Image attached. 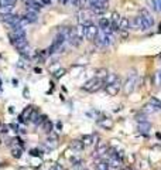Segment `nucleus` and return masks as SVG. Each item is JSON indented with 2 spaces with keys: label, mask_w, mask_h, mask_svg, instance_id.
I'll return each mask as SVG.
<instances>
[{
  "label": "nucleus",
  "mask_w": 161,
  "mask_h": 170,
  "mask_svg": "<svg viewBox=\"0 0 161 170\" xmlns=\"http://www.w3.org/2000/svg\"><path fill=\"white\" fill-rule=\"evenodd\" d=\"M105 84V81H102V79H98V78H91V79H88V81L84 84V87H82V89L84 91H86V92H98L99 89L102 88V85Z\"/></svg>",
  "instance_id": "obj_1"
},
{
  "label": "nucleus",
  "mask_w": 161,
  "mask_h": 170,
  "mask_svg": "<svg viewBox=\"0 0 161 170\" xmlns=\"http://www.w3.org/2000/svg\"><path fill=\"white\" fill-rule=\"evenodd\" d=\"M20 20H21V16L13 14V13H9V14H2V21L4 23V26H7L9 29H13V27L18 26L20 24Z\"/></svg>",
  "instance_id": "obj_2"
},
{
  "label": "nucleus",
  "mask_w": 161,
  "mask_h": 170,
  "mask_svg": "<svg viewBox=\"0 0 161 170\" xmlns=\"http://www.w3.org/2000/svg\"><path fill=\"white\" fill-rule=\"evenodd\" d=\"M150 24L146 21V20L141 17V16H136L130 20V29H134V30H143V31H147L150 29Z\"/></svg>",
  "instance_id": "obj_3"
},
{
  "label": "nucleus",
  "mask_w": 161,
  "mask_h": 170,
  "mask_svg": "<svg viewBox=\"0 0 161 170\" xmlns=\"http://www.w3.org/2000/svg\"><path fill=\"white\" fill-rule=\"evenodd\" d=\"M136 78H137V74H136V71H134V70L130 71V72H129L127 81H126L125 85H123V91H125V95H130V94L134 91Z\"/></svg>",
  "instance_id": "obj_4"
},
{
  "label": "nucleus",
  "mask_w": 161,
  "mask_h": 170,
  "mask_svg": "<svg viewBox=\"0 0 161 170\" xmlns=\"http://www.w3.org/2000/svg\"><path fill=\"white\" fill-rule=\"evenodd\" d=\"M107 6H109V2H98V0L89 4L91 10L93 11L95 14H103V13L106 11Z\"/></svg>",
  "instance_id": "obj_5"
},
{
  "label": "nucleus",
  "mask_w": 161,
  "mask_h": 170,
  "mask_svg": "<svg viewBox=\"0 0 161 170\" xmlns=\"http://www.w3.org/2000/svg\"><path fill=\"white\" fill-rule=\"evenodd\" d=\"M99 34V29L95 24H91L89 27H85V38L89 41H95L96 36Z\"/></svg>",
  "instance_id": "obj_6"
},
{
  "label": "nucleus",
  "mask_w": 161,
  "mask_h": 170,
  "mask_svg": "<svg viewBox=\"0 0 161 170\" xmlns=\"http://www.w3.org/2000/svg\"><path fill=\"white\" fill-rule=\"evenodd\" d=\"M119 91H120V82L119 81H116L114 84L106 85V92L109 94L110 96H116L117 94H119Z\"/></svg>",
  "instance_id": "obj_7"
},
{
  "label": "nucleus",
  "mask_w": 161,
  "mask_h": 170,
  "mask_svg": "<svg viewBox=\"0 0 161 170\" xmlns=\"http://www.w3.org/2000/svg\"><path fill=\"white\" fill-rule=\"evenodd\" d=\"M98 125L100 126V128H103V129H112L113 128V121L112 119H109V118H102V119H99L98 121Z\"/></svg>",
  "instance_id": "obj_8"
},
{
  "label": "nucleus",
  "mask_w": 161,
  "mask_h": 170,
  "mask_svg": "<svg viewBox=\"0 0 161 170\" xmlns=\"http://www.w3.org/2000/svg\"><path fill=\"white\" fill-rule=\"evenodd\" d=\"M107 149H109V146H107L106 142H99L98 146H96V155L98 156H105L107 153Z\"/></svg>",
  "instance_id": "obj_9"
},
{
  "label": "nucleus",
  "mask_w": 161,
  "mask_h": 170,
  "mask_svg": "<svg viewBox=\"0 0 161 170\" xmlns=\"http://www.w3.org/2000/svg\"><path fill=\"white\" fill-rule=\"evenodd\" d=\"M98 26L100 30H105V29H110V26H112V20H110V17H100L98 21Z\"/></svg>",
  "instance_id": "obj_10"
},
{
  "label": "nucleus",
  "mask_w": 161,
  "mask_h": 170,
  "mask_svg": "<svg viewBox=\"0 0 161 170\" xmlns=\"http://www.w3.org/2000/svg\"><path fill=\"white\" fill-rule=\"evenodd\" d=\"M96 139H99V136H96V135H85V136H82L80 141L84 142L85 146H92L96 142Z\"/></svg>",
  "instance_id": "obj_11"
},
{
  "label": "nucleus",
  "mask_w": 161,
  "mask_h": 170,
  "mask_svg": "<svg viewBox=\"0 0 161 170\" xmlns=\"http://www.w3.org/2000/svg\"><path fill=\"white\" fill-rule=\"evenodd\" d=\"M140 13H141V17H143L144 20H146L147 23H148V24H150L151 27H153V24H154V19H153V16L150 14V11L147 10V9H141V11H140Z\"/></svg>",
  "instance_id": "obj_12"
},
{
  "label": "nucleus",
  "mask_w": 161,
  "mask_h": 170,
  "mask_svg": "<svg viewBox=\"0 0 161 170\" xmlns=\"http://www.w3.org/2000/svg\"><path fill=\"white\" fill-rule=\"evenodd\" d=\"M71 148H72L75 152H82L85 149V145H84V142H82V141L73 139V141L71 142Z\"/></svg>",
  "instance_id": "obj_13"
},
{
  "label": "nucleus",
  "mask_w": 161,
  "mask_h": 170,
  "mask_svg": "<svg viewBox=\"0 0 161 170\" xmlns=\"http://www.w3.org/2000/svg\"><path fill=\"white\" fill-rule=\"evenodd\" d=\"M137 129H139L141 133H148L151 130V123L150 122H139Z\"/></svg>",
  "instance_id": "obj_14"
},
{
  "label": "nucleus",
  "mask_w": 161,
  "mask_h": 170,
  "mask_svg": "<svg viewBox=\"0 0 161 170\" xmlns=\"http://www.w3.org/2000/svg\"><path fill=\"white\" fill-rule=\"evenodd\" d=\"M24 17L28 20V23H36L37 20H38V13H37V11H33V10H27Z\"/></svg>",
  "instance_id": "obj_15"
},
{
  "label": "nucleus",
  "mask_w": 161,
  "mask_h": 170,
  "mask_svg": "<svg viewBox=\"0 0 161 170\" xmlns=\"http://www.w3.org/2000/svg\"><path fill=\"white\" fill-rule=\"evenodd\" d=\"M41 129H43V132H45V133H51L52 130H54V123H52L50 119H47V121L41 125Z\"/></svg>",
  "instance_id": "obj_16"
},
{
  "label": "nucleus",
  "mask_w": 161,
  "mask_h": 170,
  "mask_svg": "<svg viewBox=\"0 0 161 170\" xmlns=\"http://www.w3.org/2000/svg\"><path fill=\"white\" fill-rule=\"evenodd\" d=\"M130 29V20L127 17H122L120 21H119V30H127Z\"/></svg>",
  "instance_id": "obj_17"
},
{
  "label": "nucleus",
  "mask_w": 161,
  "mask_h": 170,
  "mask_svg": "<svg viewBox=\"0 0 161 170\" xmlns=\"http://www.w3.org/2000/svg\"><path fill=\"white\" fill-rule=\"evenodd\" d=\"M107 75H109V71H107L106 68H99V70H96V78H98V79L105 81Z\"/></svg>",
  "instance_id": "obj_18"
},
{
  "label": "nucleus",
  "mask_w": 161,
  "mask_h": 170,
  "mask_svg": "<svg viewBox=\"0 0 161 170\" xmlns=\"http://www.w3.org/2000/svg\"><path fill=\"white\" fill-rule=\"evenodd\" d=\"M107 163H109V166H110V167H119V169H120V167H122V163H123V160H122V159H117V157H109Z\"/></svg>",
  "instance_id": "obj_19"
},
{
  "label": "nucleus",
  "mask_w": 161,
  "mask_h": 170,
  "mask_svg": "<svg viewBox=\"0 0 161 170\" xmlns=\"http://www.w3.org/2000/svg\"><path fill=\"white\" fill-rule=\"evenodd\" d=\"M109 163L105 162V160H98L95 162V169L96 170H109Z\"/></svg>",
  "instance_id": "obj_20"
},
{
  "label": "nucleus",
  "mask_w": 161,
  "mask_h": 170,
  "mask_svg": "<svg viewBox=\"0 0 161 170\" xmlns=\"http://www.w3.org/2000/svg\"><path fill=\"white\" fill-rule=\"evenodd\" d=\"M116 81H119V78H117V74H114V72H109V75H107L106 79H105V85L114 84Z\"/></svg>",
  "instance_id": "obj_21"
},
{
  "label": "nucleus",
  "mask_w": 161,
  "mask_h": 170,
  "mask_svg": "<svg viewBox=\"0 0 161 170\" xmlns=\"http://www.w3.org/2000/svg\"><path fill=\"white\" fill-rule=\"evenodd\" d=\"M33 111H34V106H26V108H24L23 114L20 115V116L23 118V121H24V119H30V116H31Z\"/></svg>",
  "instance_id": "obj_22"
},
{
  "label": "nucleus",
  "mask_w": 161,
  "mask_h": 170,
  "mask_svg": "<svg viewBox=\"0 0 161 170\" xmlns=\"http://www.w3.org/2000/svg\"><path fill=\"white\" fill-rule=\"evenodd\" d=\"M23 155V149L21 146L18 148V146H16V148H11V156L14 157V159H20Z\"/></svg>",
  "instance_id": "obj_23"
},
{
  "label": "nucleus",
  "mask_w": 161,
  "mask_h": 170,
  "mask_svg": "<svg viewBox=\"0 0 161 170\" xmlns=\"http://www.w3.org/2000/svg\"><path fill=\"white\" fill-rule=\"evenodd\" d=\"M75 33H77V36L80 38V40H84V38H85V26L78 24V26L75 27Z\"/></svg>",
  "instance_id": "obj_24"
},
{
  "label": "nucleus",
  "mask_w": 161,
  "mask_h": 170,
  "mask_svg": "<svg viewBox=\"0 0 161 170\" xmlns=\"http://www.w3.org/2000/svg\"><path fill=\"white\" fill-rule=\"evenodd\" d=\"M157 111H160V109H157V108L154 106V105H151L150 102H148L147 105H144V108H143L144 114H153V112H157Z\"/></svg>",
  "instance_id": "obj_25"
},
{
  "label": "nucleus",
  "mask_w": 161,
  "mask_h": 170,
  "mask_svg": "<svg viewBox=\"0 0 161 170\" xmlns=\"http://www.w3.org/2000/svg\"><path fill=\"white\" fill-rule=\"evenodd\" d=\"M40 111L37 109V108H34V111L33 114H31V116H30V122H33V123H37V121H38V118H40Z\"/></svg>",
  "instance_id": "obj_26"
},
{
  "label": "nucleus",
  "mask_w": 161,
  "mask_h": 170,
  "mask_svg": "<svg viewBox=\"0 0 161 170\" xmlns=\"http://www.w3.org/2000/svg\"><path fill=\"white\" fill-rule=\"evenodd\" d=\"M45 146H47L48 149H55L57 146H58V142H57V139H48L47 142H45Z\"/></svg>",
  "instance_id": "obj_27"
},
{
  "label": "nucleus",
  "mask_w": 161,
  "mask_h": 170,
  "mask_svg": "<svg viewBox=\"0 0 161 170\" xmlns=\"http://www.w3.org/2000/svg\"><path fill=\"white\" fill-rule=\"evenodd\" d=\"M18 54L23 57V58H26V60H28L30 57H31V54H30V51H28V47H26V48H21V50H18Z\"/></svg>",
  "instance_id": "obj_28"
},
{
  "label": "nucleus",
  "mask_w": 161,
  "mask_h": 170,
  "mask_svg": "<svg viewBox=\"0 0 161 170\" xmlns=\"http://www.w3.org/2000/svg\"><path fill=\"white\" fill-rule=\"evenodd\" d=\"M10 145L13 146V148H16V146H23V141L20 139V137L16 136V137H13V139H11Z\"/></svg>",
  "instance_id": "obj_29"
},
{
  "label": "nucleus",
  "mask_w": 161,
  "mask_h": 170,
  "mask_svg": "<svg viewBox=\"0 0 161 170\" xmlns=\"http://www.w3.org/2000/svg\"><path fill=\"white\" fill-rule=\"evenodd\" d=\"M150 104L154 105V106L157 108V109H160V111H161V101L158 99V98H154V96H153V98L150 99Z\"/></svg>",
  "instance_id": "obj_30"
},
{
  "label": "nucleus",
  "mask_w": 161,
  "mask_h": 170,
  "mask_svg": "<svg viewBox=\"0 0 161 170\" xmlns=\"http://www.w3.org/2000/svg\"><path fill=\"white\" fill-rule=\"evenodd\" d=\"M65 74H66V70H65V68H59V70H57V71L54 72V77L57 78V79H58V78L64 77Z\"/></svg>",
  "instance_id": "obj_31"
},
{
  "label": "nucleus",
  "mask_w": 161,
  "mask_h": 170,
  "mask_svg": "<svg viewBox=\"0 0 161 170\" xmlns=\"http://www.w3.org/2000/svg\"><path fill=\"white\" fill-rule=\"evenodd\" d=\"M136 121H137V122H147V114L141 112V114L136 115Z\"/></svg>",
  "instance_id": "obj_32"
},
{
  "label": "nucleus",
  "mask_w": 161,
  "mask_h": 170,
  "mask_svg": "<svg viewBox=\"0 0 161 170\" xmlns=\"http://www.w3.org/2000/svg\"><path fill=\"white\" fill-rule=\"evenodd\" d=\"M11 9L10 6H0V13L2 14H9V13H11Z\"/></svg>",
  "instance_id": "obj_33"
},
{
  "label": "nucleus",
  "mask_w": 161,
  "mask_h": 170,
  "mask_svg": "<svg viewBox=\"0 0 161 170\" xmlns=\"http://www.w3.org/2000/svg\"><path fill=\"white\" fill-rule=\"evenodd\" d=\"M30 156H36V157H41L43 156V153H41L38 149H31L30 150Z\"/></svg>",
  "instance_id": "obj_34"
},
{
  "label": "nucleus",
  "mask_w": 161,
  "mask_h": 170,
  "mask_svg": "<svg viewBox=\"0 0 161 170\" xmlns=\"http://www.w3.org/2000/svg\"><path fill=\"white\" fill-rule=\"evenodd\" d=\"M47 119H48V118H47V115H40V118H38V121H37L36 125H43V123H44Z\"/></svg>",
  "instance_id": "obj_35"
},
{
  "label": "nucleus",
  "mask_w": 161,
  "mask_h": 170,
  "mask_svg": "<svg viewBox=\"0 0 161 170\" xmlns=\"http://www.w3.org/2000/svg\"><path fill=\"white\" fill-rule=\"evenodd\" d=\"M119 36H120V38H123V40H126V38L129 37V33L126 31V30H119Z\"/></svg>",
  "instance_id": "obj_36"
},
{
  "label": "nucleus",
  "mask_w": 161,
  "mask_h": 170,
  "mask_svg": "<svg viewBox=\"0 0 161 170\" xmlns=\"http://www.w3.org/2000/svg\"><path fill=\"white\" fill-rule=\"evenodd\" d=\"M51 170H65L61 164H58V163H52V167H51Z\"/></svg>",
  "instance_id": "obj_37"
},
{
  "label": "nucleus",
  "mask_w": 161,
  "mask_h": 170,
  "mask_svg": "<svg viewBox=\"0 0 161 170\" xmlns=\"http://www.w3.org/2000/svg\"><path fill=\"white\" fill-rule=\"evenodd\" d=\"M7 132H9L7 125H0V133H7Z\"/></svg>",
  "instance_id": "obj_38"
},
{
  "label": "nucleus",
  "mask_w": 161,
  "mask_h": 170,
  "mask_svg": "<svg viewBox=\"0 0 161 170\" xmlns=\"http://www.w3.org/2000/svg\"><path fill=\"white\" fill-rule=\"evenodd\" d=\"M9 128H11V129H14L16 132H20V128H18V125H16V123H10V125H9Z\"/></svg>",
  "instance_id": "obj_39"
},
{
  "label": "nucleus",
  "mask_w": 161,
  "mask_h": 170,
  "mask_svg": "<svg viewBox=\"0 0 161 170\" xmlns=\"http://www.w3.org/2000/svg\"><path fill=\"white\" fill-rule=\"evenodd\" d=\"M18 170H34L33 167H30V166H27V167H20Z\"/></svg>",
  "instance_id": "obj_40"
},
{
  "label": "nucleus",
  "mask_w": 161,
  "mask_h": 170,
  "mask_svg": "<svg viewBox=\"0 0 161 170\" xmlns=\"http://www.w3.org/2000/svg\"><path fill=\"white\" fill-rule=\"evenodd\" d=\"M157 7H158V10L161 11V0H157Z\"/></svg>",
  "instance_id": "obj_41"
},
{
  "label": "nucleus",
  "mask_w": 161,
  "mask_h": 170,
  "mask_svg": "<svg viewBox=\"0 0 161 170\" xmlns=\"http://www.w3.org/2000/svg\"><path fill=\"white\" fill-rule=\"evenodd\" d=\"M129 160H130V163H133V162H134V156H129Z\"/></svg>",
  "instance_id": "obj_42"
},
{
  "label": "nucleus",
  "mask_w": 161,
  "mask_h": 170,
  "mask_svg": "<svg viewBox=\"0 0 161 170\" xmlns=\"http://www.w3.org/2000/svg\"><path fill=\"white\" fill-rule=\"evenodd\" d=\"M157 137H158V139H161V133H157Z\"/></svg>",
  "instance_id": "obj_43"
},
{
  "label": "nucleus",
  "mask_w": 161,
  "mask_h": 170,
  "mask_svg": "<svg viewBox=\"0 0 161 170\" xmlns=\"http://www.w3.org/2000/svg\"><path fill=\"white\" fill-rule=\"evenodd\" d=\"M0 85H2V81H0Z\"/></svg>",
  "instance_id": "obj_44"
}]
</instances>
